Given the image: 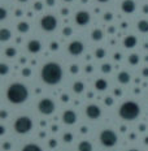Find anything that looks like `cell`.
Instances as JSON below:
<instances>
[{
    "label": "cell",
    "mask_w": 148,
    "mask_h": 151,
    "mask_svg": "<svg viewBox=\"0 0 148 151\" xmlns=\"http://www.w3.org/2000/svg\"><path fill=\"white\" fill-rule=\"evenodd\" d=\"M62 121L66 125H73L77 122V113H75L73 109H66L64 113H62Z\"/></svg>",
    "instance_id": "cell-11"
},
{
    "label": "cell",
    "mask_w": 148,
    "mask_h": 151,
    "mask_svg": "<svg viewBox=\"0 0 148 151\" xmlns=\"http://www.w3.org/2000/svg\"><path fill=\"white\" fill-rule=\"evenodd\" d=\"M102 70H103V73H111V70H112L111 64H103L102 65Z\"/></svg>",
    "instance_id": "cell-28"
},
{
    "label": "cell",
    "mask_w": 148,
    "mask_h": 151,
    "mask_svg": "<svg viewBox=\"0 0 148 151\" xmlns=\"http://www.w3.org/2000/svg\"><path fill=\"white\" fill-rule=\"evenodd\" d=\"M0 132H1V134H4V132H5V129H4V127H3V125L0 127Z\"/></svg>",
    "instance_id": "cell-45"
},
{
    "label": "cell",
    "mask_w": 148,
    "mask_h": 151,
    "mask_svg": "<svg viewBox=\"0 0 148 151\" xmlns=\"http://www.w3.org/2000/svg\"><path fill=\"white\" fill-rule=\"evenodd\" d=\"M16 16H21V11H16Z\"/></svg>",
    "instance_id": "cell-49"
},
{
    "label": "cell",
    "mask_w": 148,
    "mask_h": 151,
    "mask_svg": "<svg viewBox=\"0 0 148 151\" xmlns=\"http://www.w3.org/2000/svg\"><path fill=\"white\" fill-rule=\"evenodd\" d=\"M30 74H31V70L29 68H24L22 69V76H25V77H29Z\"/></svg>",
    "instance_id": "cell-33"
},
{
    "label": "cell",
    "mask_w": 148,
    "mask_h": 151,
    "mask_svg": "<svg viewBox=\"0 0 148 151\" xmlns=\"http://www.w3.org/2000/svg\"><path fill=\"white\" fill-rule=\"evenodd\" d=\"M5 116H7V112L3 111V112H1V117H3V119H5Z\"/></svg>",
    "instance_id": "cell-46"
},
{
    "label": "cell",
    "mask_w": 148,
    "mask_h": 151,
    "mask_svg": "<svg viewBox=\"0 0 148 151\" xmlns=\"http://www.w3.org/2000/svg\"><path fill=\"white\" fill-rule=\"evenodd\" d=\"M129 151H139V150H135V149H131V150H129Z\"/></svg>",
    "instance_id": "cell-55"
},
{
    "label": "cell",
    "mask_w": 148,
    "mask_h": 151,
    "mask_svg": "<svg viewBox=\"0 0 148 151\" xmlns=\"http://www.w3.org/2000/svg\"><path fill=\"white\" fill-rule=\"evenodd\" d=\"M40 26L44 31H53L57 27V18L52 14H46L40 20Z\"/></svg>",
    "instance_id": "cell-7"
},
{
    "label": "cell",
    "mask_w": 148,
    "mask_h": 151,
    "mask_svg": "<svg viewBox=\"0 0 148 151\" xmlns=\"http://www.w3.org/2000/svg\"><path fill=\"white\" fill-rule=\"evenodd\" d=\"M56 145H57V142H56L55 139H51V141H49V146H51L52 149H53V147H56Z\"/></svg>",
    "instance_id": "cell-38"
},
{
    "label": "cell",
    "mask_w": 148,
    "mask_h": 151,
    "mask_svg": "<svg viewBox=\"0 0 148 151\" xmlns=\"http://www.w3.org/2000/svg\"><path fill=\"white\" fill-rule=\"evenodd\" d=\"M71 33H73V29H71V27H69V26L64 27V30H62V34H64L65 37H69V35H71Z\"/></svg>",
    "instance_id": "cell-30"
},
{
    "label": "cell",
    "mask_w": 148,
    "mask_h": 151,
    "mask_svg": "<svg viewBox=\"0 0 148 151\" xmlns=\"http://www.w3.org/2000/svg\"><path fill=\"white\" fill-rule=\"evenodd\" d=\"M62 139H64V142H71L73 141V134L71 133H65L64 134V137H62Z\"/></svg>",
    "instance_id": "cell-29"
},
{
    "label": "cell",
    "mask_w": 148,
    "mask_h": 151,
    "mask_svg": "<svg viewBox=\"0 0 148 151\" xmlns=\"http://www.w3.org/2000/svg\"><path fill=\"white\" fill-rule=\"evenodd\" d=\"M17 30L20 31V33H27V31L30 30V26L27 22H20L17 25Z\"/></svg>",
    "instance_id": "cell-22"
},
{
    "label": "cell",
    "mask_w": 148,
    "mask_h": 151,
    "mask_svg": "<svg viewBox=\"0 0 148 151\" xmlns=\"http://www.w3.org/2000/svg\"><path fill=\"white\" fill-rule=\"evenodd\" d=\"M27 50H29V52H31V53H36L42 50V45H40L39 40L31 39L30 42L27 43Z\"/></svg>",
    "instance_id": "cell-13"
},
{
    "label": "cell",
    "mask_w": 148,
    "mask_h": 151,
    "mask_svg": "<svg viewBox=\"0 0 148 151\" xmlns=\"http://www.w3.org/2000/svg\"><path fill=\"white\" fill-rule=\"evenodd\" d=\"M142 74H143L144 77H148V68H144L143 70H142Z\"/></svg>",
    "instance_id": "cell-39"
},
{
    "label": "cell",
    "mask_w": 148,
    "mask_h": 151,
    "mask_svg": "<svg viewBox=\"0 0 148 151\" xmlns=\"http://www.w3.org/2000/svg\"><path fill=\"white\" fill-rule=\"evenodd\" d=\"M64 1H66V3H70V1H73V0H64Z\"/></svg>",
    "instance_id": "cell-54"
},
{
    "label": "cell",
    "mask_w": 148,
    "mask_h": 151,
    "mask_svg": "<svg viewBox=\"0 0 148 151\" xmlns=\"http://www.w3.org/2000/svg\"><path fill=\"white\" fill-rule=\"evenodd\" d=\"M137 43H138V39H137V37H134V35H127L124 39V46L126 48H134V47L137 46Z\"/></svg>",
    "instance_id": "cell-14"
},
{
    "label": "cell",
    "mask_w": 148,
    "mask_h": 151,
    "mask_svg": "<svg viewBox=\"0 0 148 151\" xmlns=\"http://www.w3.org/2000/svg\"><path fill=\"white\" fill-rule=\"evenodd\" d=\"M114 59H116V60H119V59H121V55H119L118 52H117V53H114Z\"/></svg>",
    "instance_id": "cell-43"
},
{
    "label": "cell",
    "mask_w": 148,
    "mask_h": 151,
    "mask_svg": "<svg viewBox=\"0 0 148 151\" xmlns=\"http://www.w3.org/2000/svg\"><path fill=\"white\" fill-rule=\"evenodd\" d=\"M105 104H107V106H112V104H113V99L111 98V96L105 98Z\"/></svg>",
    "instance_id": "cell-35"
},
{
    "label": "cell",
    "mask_w": 148,
    "mask_h": 151,
    "mask_svg": "<svg viewBox=\"0 0 148 151\" xmlns=\"http://www.w3.org/2000/svg\"><path fill=\"white\" fill-rule=\"evenodd\" d=\"M29 98V90L21 82H14L8 87L7 99L12 104H22Z\"/></svg>",
    "instance_id": "cell-2"
},
{
    "label": "cell",
    "mask_w": 148,
    "mask_h": 151,
    "mask_svg": "<svg viewBox=\"0 0 148 151\" xmlns=\"http://www.w3.org/2000/svg\"><path fill=\"white\" fill-rule=\"evenodd\" d=\"M91 38H92L94 40H102L103 39V31L100 29H95L92 31V34H91Z\"/></svg>",
    "instance_id": "cell-23"
},
{
    "label": "cell",
    "mask_w": 148,
    "mask_h": 151,
    "mask_svg": "<svg viewBox=\"0 0 148 151\" xmlns=\"http://www.w3.org/2000/svg\"><path fill=\"white\" fill-rule=\"evenodd\" d=\"M119 117L124 119L125 121H134L139 117L140 115V107L134 100H127V102L122 103L118 109Z\"/></svg>",
    "instance_id": "cell-3"
},
{
    "label": "cell",
    "mask_w": 148,
    "mask_h": 151,
    "mask_svg": "<svg viewBox=\"0 0 148 151\" xmlns=\"http://www.w3.org/2000/svg\"><path fill=\"white\" fill-rule=\"evenodd\" d=\"M86 115H87V117L92 119V120H96V119H99L100 115H102V109L96 104H90L86 107Z\"/></svg>",
    "instance_id": "cell-9"
},
{
    "label": "cell",
    "mask_w": 148,
    "mask_h": 151,
    "mask_svg": "<svg viewBox=\"0 0 148 151\" xmlns=\"http://www.w3.org/2000/svg\"><path fill=\"white\" fill-rule=\"evenodd\" d=\"M73 90H74V93H77V94L83 93V90H84V85H83V82H81V81H77V82H74V85H73Z\"/></svg>",
    "instance_id": "cell-21"
},
{
    "label": "cell",
    "mask_w": 148,
    "mask_h": 151,
    "mask_svg": "<svg viewBox=\"0 0 148 151\" xmlns=\"http://www.w3.org/2000/svg\"><path fill=\"white\" fill-rule=\"evenodd\" d=\"M55 102L49 98H44L38 103V109L42 115H51V113L55 112Z\"/></svg>",
    "instance_id": "cell-6"
},
{
    "label": "cell",
    "mask_w": 148,
    "mask_h": 151,
    "mask_svg": "<svg viewBox=\"0 0 148 151\" xmlns=\"http://www.w3.org/2000/svg\"><path fill=\"white\" fill-rule=\"evenodd\" d=\"M18 1H21V3H25V1H27V0H18Z\"/></svg>",
    "instance_id": "cell-53"
},
{
    "label": "cell",
    "mask_w": 148,
    "mask_h": 151,
    "mask_svg": "<svg viewBox=\"0 0 148 151\" xmlns=\"http://www.w3.org/2000/svg\"><path fill=\"white\" fill-rule=\"evenodd\" d=\"M78 151H92V145L89 141H82L78 145Z\"/></svg>",
    "instance_id": "cell-17"
},
{
    "label": "cell",
    "mask_w": 148,
    "mask_h": 151,
    "mask_svg": "<svg viewBox=\"0 0 148 151\" xmlns=\"http://www.w3.org/2000/svg\"><path fill=\"white\" fill-rule=\"evenodd\" d=\"M139 128H140V130H144V129H146V127H144V125H140Z\"/></svg>",
    "instance_id": "cell-50"
},
{
    "label": "cell",
    "mask_w": 148,
    "mask_h": 151,
    "mask_svg": "<svg viewBox=\"0 0 148 151\" xmlns=\"http://www.w3.org/2000/svg\"><path fill=\"white\" fill-rule=\"evenodd\" d=\"M5 17H7V11H5V8H1L0 9V18L5 20Z\"/></svg>",
    "instance_id": "cell-31"
},
{
    "label": "cell",
    "mask_w": 148,
    "mask_h": 151,
    "mask_svg": "<svg viewBox=\"0 0 148 151\" xmlns=\"http://www.w3.org/2000/svg\"><path fill=\"white\" fill-rule=\"evenodd\" d=\"M117 80H118V82L119 83H129L130 82V74L127 73V72H119L118 76H117Z\"/></svg>",
    "instance_id": "cell-15"
},
{
    "label": "cell",
    "mask_w": 148,
    "mask_h": 151,
    "mask_svg": "<svg viewBox=\"0 0 148 151\" xmlns=\"http://www.w3.org/2000/svg\"><path fill=\"white\" fill-rule=\"evenodd\" d=\"M95 55H96V58H97V59H103L104 56H105V50H103V48H97L96 51H95Z\"/></svg>",
    "instance_id": "cell-27"
},
{
    "label": "cell",
    "mask_w": 148,
    "mask_h": 151,
    "mask_svg": "<svg viewBox=\"0 0 148 151\" xmlns=\"http://www.w3.org/2000/svg\"><path fill=\"white\" fill-rule=\"evenodd\" d=\"M129 63H130L131 65H137L138 63H139V56H138L137 53L130 55V56H129Z\"/></svg>",
    "instance_id": "cell-25"
},
{
    "label": "cell",
    "mask_w": 148,
    "mask_h": 151,
    "mask_svg": "<svg viewBox=\"0 0 148 151\" xmlns=\"http://www.w3.org/2000/svg\"><path fill=\"white\" fill-rule=\"evenodd\" d=\"M68 13V9H62V14H66Z\"/></svg>",
    "instance_id": "cell-48"
},
{
    "label": "cell",
    "mask_w": 148,
    "mask_h": 151,
    "mask_svg": "<svg viewBox=\"0 0 148 151\" xmlns=\"http://www.w3.org/2000/svg\"><path fill=\"white\" fill-rule=\"evenodd\" d=\"M57 48H59V45H57V43H56V42H52V43H51V50L56 51Z\"/></svg>",
    "instance_id": "cell-37"
},
{
    "label": "cell",
    "mask_w": 148,
    "mask_h": 151,
    "mask_svg": "<svg viewBox=\"0 0 148 151\" xmlns=\"http://www.w3.org/2000/svg\"><path fill=\"white\" fill-rule=\"evenodd\" d=\"M83 50H84V46H83V43L81 42V40H73V42L69 45L68 47V51L70 55H73V56H78V55H81L82 52H83Z\"/></svg>",
    "instance_id": "cell-8"
},
{
    "label": "cell",
    "mask_w": 148,
    "mask_h": 151,
    "mask_svg": "<svg viewBox=\"0 0 148 151\" xmlns=\"http://www.w3.org/2000/svg\"><path fill=\"white\" fill-rule=\"evenodd\" d=\"M97 1H100V3H107V1H109V0H97Z\"/></svg>",
    "instance_id": "cell-51"
},
{
    "label": "cell",
    "mask_w": 148,
    "mask_h": 151,
    "mask_svg": "<svg viewBox=\"0 0 148 151\" xmlns=\"http://www.w3.org/2000/svg\"><path fill=\"white\" fill-rule=\"evenodd\" d=\"M75 22L81 26H84L90 22V13L86 11H79L75 13Z\"/></svg>",
    "instance_id": "cell-10"
},
{
    "label": "cell",
    "mask_w": 148,
    "mask_h": 151,
    "mask_svg": "<svg viewBox=\"0 0 148 151\" xmlns=\"http://www.w3.org/2000/svg\"><path fill=\"white\" fill-rule=\"evenodd\" d=\"M42 8H43V4L40 1H36L35 4H34V9H35V11H42Z\"/></svg>",
    "instance_id": "cell-32"
},
{
    "label": "cell",
    "mask_w": 148,
    "mask_h": 151,
    "mask_svg": "<svg viewBox=\"0 0 148 151\" xmlns=\"http://www.w3.org/2000/svg\"><path fill=\"white\" fill-rule=\"evenodd\" d=\"M86 72H87V73H89V72H92V67H91V65H87V67H86Z\"/></svg>",
    "instance_id": "cell-42"
},
{
    "label": "cell",
    "mask_w": 148,
    "mask_h": 151,
    "mask_svg": "<svg viewBox=\"0 0 148 151\" xmlns=\"http://www.w3.org/2000/svg\"><path fill=\"white\" fill-rule=\"evenodd\" d=\"M47 4H48L49 7H53V5H55V0H47Z\"/></svg>",
    "instance_id": "cell-40"
},
{
    "label": "cell",
    "mask_w": 148,
    "mask_h": 151,
    "mask_svg": "<svg viewBox=\"0 0 148 151\" xmlns=\"http://www.w3.org/2000/svg\"><path fill=\"white\" fill-rule=\"evenodd\" d=\"M40 77H42L43 82L47 85H57L62 78V68L59 63L49 61L43 65L42 70H40Z\"/></svg>",
    "instance_id": "cell-1"
},
{
    "label": "cell",
    "mask_w": 148,
    "mask_h": 151,
    "mask_svg": "<svg viewBox=\"0 0 148 151\" xmlns=\"http://www.w3.org/2000/svg\"><path fill=\"white\" fill-rule=\"evenodd\" d=\"M12 34L11 31H9L8 29H1L0 30V39H1V42H7V40L11 39Z\"/></svg>",
    "instance_id": "cell-18"
},
{
    "label": "cell",
    "mask_w": 148,
    "mask_h": 151,
    "mask_svg": "<svg viewBox=\"0 0 148 151\" xmlns=\"http://www.w3.org/2000/svg\"><path fill=\"white\" fill-rule=\"evenodd\" d=\"M3 147H4L5 150H9V147H11V143H4V145H3Z\"/></svg>",
    "instance_id": "cell-41"
},
{
    "label": "cell",
    "mask_w": 148,
    "mask_h": 151,
    "mask_svg": "<svg viewBox=\"0 0 148 151\" xmlns=\"http://www.w3.org/2000/svg\"><path fill=\"white\" fill-rule=\"evenodd\" d=\"M13 128L18 134H26L33 129V120L27 116H21L14 121Z\"/></svg>",
    "instance_id": "cell-4"
},
{
    "label": "cell",
    "mask_w": 148,
    "mask_h": 151,
    "mask_svg": "<svg viewBox=\"0 0 148 151\" xmlns=\"http://www.w3.org/2000/svg\"><path fill=\"white\" fill-rule=\"evenodd\" d=\"M16 55H17V51H16L14 47H8V48H5V56H8V58H14Z\"/></svg>",
    "instance_id": "cell-24"
},
{
    "label": "cell",
    "mask_w": 148,
    "mask_h": 151,
    "mask_svg": "<svg viewBox=\"0 0 148 151\" xmlns=\"http://www.w3.org/2000/svg\"><path fill=\"white\" fill-rule=\"evenodd\" d=\"M9 72V68L7 64H4V63H1L0 64V73H1V76H5Z\"/></svg>",
    "instance_id": "cell-26"
},
{
    "label": "cell",
    "mask_w": 148,
    "mask_h": 151,
    "mask_svg": "<svg viewBox=\"0 0 148 151\" xmlns=\"http://www.w3.org/2000/svg\"><path fill=\"white\" fill-rule=\"evenodd\" d=\"M62 100H64V102H65V100H68V96L66 95H62Z\"/></svg>",
    "instance_id": "cell-47"
},
{
    "label": "cell",
    "mask_w": 148,
    "mask_h": 151,
    "mask_svg": "<svg viewBox=\"0 0 148 151\" xmlns=\"http://www.w3.org/2000/svg\"><path fill=\"white\" fill-rule=\"evenodd\" d=\"M135 3L134 0H124L122 1V5H121V9L125 12V13H133L135 11Z\"/></svg>",
    "instance_id": "cell-12"
},
{
    "label": "cell",
    "mask_w": 148,
    "mask_h": 151,
    "mask_svg": "<svg viewBox=\"0 0 148 151\" xmlns=\"http://www.w3.org/2000/svg\"><path fill=\"white\" fill-rule=\"evenodd\" d=\"M144 142H146V143L148 145V137H146V139H144Z\"/></svg>",
    "instance_id": "cell-52"
},
{
    "label": "cell",
    "mask_w": 148,
    "mask_h": 151,
    "mask_svg": "<svg viewBox=\"0 0 148 151\" xmlns=\"http://www.w3.org/2000/svg\"><path fill=\"white\" fill-rule=\"evenodd\" d=\"M99 138H100L102 145L105 147H113L118 141L117 134H116V132L112 130V129H104L102 133H100Z\"/></svg>",
    "instance_id": "cell-5"
},
{
    "label": "cell",
    "mask_w": 148,
    "mask_h": 151,
    "mask_svg": "<svg viewBox=\"0 0 148 151\" xmlns=\"http://www.w3.org/2000/svg\"><path fill=\"white\" fill-rule=\"evenodd\" d=\"M138 30L142 33H148V21L147 20H140L138 22Z\"/></svg>",
    "instance_id": "cell-20"
},
{
    "label": "cell",
    "mask_w": 148,
    "mask_h": 151,
    "mask_svg": "<svg viewBox=\"0 0 148 151\" xmlns=\"http://www.w3.org/2000/svg\"><path fill=\"white\" fill-rule=\"evenodd\" d=\"M22 151H43V150H42V147L38 146L35 143H27L24 146Z\"/></svg>",
    "instance_id": "cell-19"
},
{
    "label": "cell",
    "mask_w": 148,
    "mask_h": 151,
    "mask_svg": "<svg viewBox=\"0 0 148 151\" xmlns=\"http://www.w3.org/2000/svg\"><path fill=\"white\" fill-rule=\"evenodd\" d=\"M78 70H79V69H78V65H71V67H70V72H71V73L75 74Z\"/></svg>",
    "instance_id": "cell-34"
},
{
    "label": "cell",
    "mask_w": 148,
    "mask_h": 151,
    "mask_svg": "<svg viewBox=\"0 0 148 151\" xmlns=\"http://www.w3.org/2000/svg\"><path fill=\"white\" fill-rule=\"evenodd\" d=\"M107 87H108V82H107L104 78H99V80H96V82H95V89L96 90L104 91V90H107Z\"/></svg>",
    "instance_id": "cell-16"
},
{
    "label": "cell",
    "mask_w": 148,
    "mask_h": 151,
    "mask_svg": "<svg viewBox=\"0 0 148 151\" xmlns=\"http://www.w3.org/2000/svg\"><path fill=\"white\" fill-rule=\"evenodd\" d=\"M112 18H113L112 13H105V14H104V20H105V21H109V20H112Z\"/></svg>",
    "instance_id": "cell-36"
},
{
    "label": "cell",
    "mask_w": 148,
    "mask_h": 151,
    "mask_svg": "<svg viewBox=\"0 0 148 151\" xmlns=\"http://www.w3.org/2000/svg\"><path fill=\"white\" fill-rule=\"evenodd\" d=\"M143 11H144V13H148V5H144V7H143Z\"/></svg>",
    "instance_id": "cell-44"
}]
</instances>
